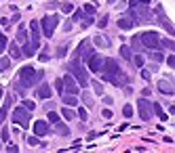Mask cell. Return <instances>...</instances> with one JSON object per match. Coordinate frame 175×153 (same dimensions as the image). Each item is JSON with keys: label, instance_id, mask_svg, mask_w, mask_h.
I'll list each match as a JSON object with an SVG mask.
<instances>
[{"label": "cell", "instance_id": "cell-1", "mask_svg": "<svg viewBox=\"0 0 175 153\" xmlns=\"http://www.w3.org/2000/svg\"><path fill=\"white\" fill-rule=\"evenodd\" d=\"M68 71L76 78L78 84H82V86H89V84H91V80H89V71L82 67V61H80L78 57H74V59L68 63Z\"/></svg>", "mask_w": 175, "mask_h": 153}, {"label": "cell", "instance_id": "cell-2", "mask_svg": "<svg viewBox=\"0 0 175 153\" xmlns=\"http://www.w3.org/2000/svg\"><path fill=\"white\" fill-rule=\"evenodd\" d=\"M42 78H44V71H36L34 67H30V65H25V67L19 69V82H23L28 88H32L36 82H40Z\"/></svg>", "mask_w": 175, "mask_h": 153}, {"label": "cell", "instance_id": "cell-3", "mask_svg": "<svg viewBox=\"0 0 175 153\" xmlns=\"http://www.w3.org/2000/svg\"><path fill=\"white\" fill-rule=\"evenodd\" d=\"M129 17H131V21H133L135 25L148 23V21L152 19V11L148 8V4H133L131 11H129Z\"/></svg>", "mask_w": 175, "mask_h": 153}, {"label": "cell", "instance_id": "cell-4", "mask_svg": "<svg viewBox=\"0 0 175 153\" xmlns=\"http://www.w3.org/2000/svg\"><path fill=\"white\" fill-rule=\"evenodd\" d=\"M139 40L148 50H161L162 48L161 36L156 34V32H144V34H139Z\"/></svg>", "mask_w": 175, "mask_h": 153}, {"label": "cell", "instance_id": "cell-5", "mask_svg": "<svg viewBox=\"0 0 175 153\" xmlns=\"http://www.w3.org/2000/svg\"><path fill=\"white\" fill-rule=\"evenodd\" d=\"M57 23H59V17H57V15H47V17L40 21L42 34L47 36V38H51V36L55 34V29H57Z\"/></svg>", "mask_w": 175, "mask_h": 153}, {"label": "cell", "instance_id": "cell-6", "mask_svg": "<svg viewBox=\"0 0 175 153\" xmlns=\"http://www.w3.org/2000/svg\"><path fill=\"white\" fill-rule=\"evenodd\" d=\"M13 122L15 124H19V128H30V111L21 105V107H15L13 109Z\"/></svg>", "mask_w": 175, "mask_h": 153}, {"label": "cell", "instance_id": "cell-7", "mask_svg": "<svg viewBox=\"0 0 175 153\" xmlns=\"http://www.w3.org/2000/svg\"><path fill=\"white\" fill-rule=\"evenodd\" d=\"M95 55V48H93V44H91V40H84V42H80V44H78V48H76V55L74 57H78V59H80V61H89V59H91V57Z\"/></svg>", "mask_w": 175, "mask_h": 153}, {"label": "cell", "instance_id": "cell-8", "mask_svg": "<svg viewBox=\"0 0 175 153\" xmlns=\"http://www.w3.org/2000/svg\"><path fill=\"white\" fill-rule=\"evenodd\" d=\"M137 111H139V118L144 120V122H148V120L152 118V103H150L146 97H141L139 101H137Z\"/></svg>", "mask_w": 175, "mask_h": 153}, {"label": "cell", "instance_id": "cell-9", "mask_svg": "<svg viewBox=\"0 0 175 153\" xmlns=\"http://www.w3.org/2000/svg\"><path fill=\"white\" fill-rule=\"evenodd\" d=\"M30 32H32V38H30V44H32V46H34L36 50L40 48V21H30Z\"/></svg>", "mask_w": 175, "mask_h": 153}, {"label": "cell", "instance_id": "cell-10", "mask_svg": "<svg viewBox=\"0 0 175 153\" xmlns=\"http://www.w3.org/2000/svg\"><path fill=\"white\" fill-rule=\"evenodd\" d=\"M63 88H65V90H68V94H78V82H76V78L72 76L70 71H68V74H65V76H63Z\"/></svg>", "mask_w": 175, "mask_h": 153}, {"label": "cell", "instance_id": "cell-11", "mask_svg": "<svg viewBox=\"0 0 175 153\" xmlns=\"http://www.w3.org/2000/svg\"><path fill=\"white\" fill-rule=\"evenodd\" d=\"M87 65H89V69L93 71V74H99V71L104 69V57H97L93 55L89 61H87Z\"/></svg>", "mask_w": 175, "mask_h": 153}, {"label": "cell", "instance_id": "cell-12", "mask_svg": "<svg viewBox=\"0 0 175 153\" xmlns=\"http://www.w3.org/2000/svg\"><path fill=\"white\" fill-rule=\"evenodd\" d=\"M101 71H105V74H116V71H120L118 61H116V59H112V57L104 59V69H101Z\"/></svg>", "mask_w": 175, "mask_h": 153}, {"label": "cell", "instance_id": "cell-13", "mask_svg": "<svg viewBox=\"0 0 175 153\" xmlns=\"http://www.w3.org/2000/svg\"><path fill=\"white\" fill-rule=\"evenodd\" d=\"M156 88H158V92H162V94H173V92H175L173 84L169 82V80H158Z\"/></svg>", "mask_w": 175, "mask_h": 153}, {"label": "cell", "instance_id": "cell-14", "mask_svg": "<svg viewBox=\"0 0 175 153\" xmlns=\"http://www.w3.org/2000/svg\"><path fill=\"white\" fill-rule=\"evenodd\" d=\"M34 134H38V136L49 134V124H47L44 120H38V122H34Z\"/></svg>", "mask_w": 175, "mask_h": 153}, {"label": "cell", "instance_id": "cell-15", "mask_svg": "<svg viewBox=\"0 0 175 153\" xmlns=\"http://www.w3.org/2000/svg\"><path fill=\"white\" fill-rule=\"evenodd\" d=\"M8 57H11L13 61L23 59V53H21V48L17 46V42H11V44H8Z\"/></svg>", "mask_w": 175, "mask_h": 153}, {"label": "cell", "instance_id": "cell-16", "mask_svg": "<svg viewBox=\"0 0 175 153\" xmlns=\"http://www.w3.org/2000/svg\"><path fill=\"white\" fill-rule=\"evenodd\" d=\"M91 40H93V44H95V46H99V48H108V46H110V40H108L105 36H101V34L93 36Z\"/></svg>", "mask_w": 175, "mask_h": 153}, {"label": "cell", "instance_id": "cell-17", "mask_svg": "<svg viewBox=\"0 0 175 153\" xmlns=\"http://www.w3.org/2000/svg\"><path fill=\"white\" fill-rule=\"evenodd\" d=\"M158 23H161V25H162L165 29H167V32H169L171 36L175 34V28H173V23H171V21H169L167 17H165V15H158Z\"/></svg>", "mask_w": 175, "mask_h": 153}, {"label": "cell", "instance_id": "cell-18", "mask_svg": "<svg viewBox=\"0 0 175 153\" xmlns=\"http://www.w3.org/2000/svg\"><path fill=\"white\" fill-rule=\"evenodd\" d=\"M11 97H7L4 99V103H2V107H0V124L4 122V118H7V113H8V109H11Z\"/></svg>", "mask_w": 175, "mask_h": 153}, {"label": "cell", "instance_id": "cell-19", "mask_svg": "<svg viewBox=\"0 0 175 153\" xmlns=\"http://www.w3.org/2000/svg\"><path fill=\"white\" fill-rule=\"evenodd\" d=\"M38 97L44 99V101H47V99H51V86H49V84L42 82L40 86H38Z\"/></svg>", "mask_w": 175, "mask_h": 153}, {"label": "cell", "instance_id": "cell-20", "mask_svg": "<svg viewBox=\"0 0 175 153\" xmlns=\"http://www.w3.org/2000/svg\"><path fill=\"white\" fill-rule=\"evenodd\" d=\"M61 99H63V103L68 105V107H76V103H78L76 94H68V92H63V94H61Z\"/></svg>", "mask_w": 175, "mask_h": 153}, {"label": "cell", "instance_id": "cell-21", "mask_svg": "<svg viewBox=\"0 0 175 153\" xmlns=\"http://www.w3.org/2000/svg\"><path fill=\"white\" fill-rule=\"evenodd\" d=\"M120 57H122V59H125V61H131V59H133V50H131V46H120Z\"/></svg>", "mask_w": 175, "mask_h": 153}, {"label": "cell", "instance_id": "cell-22", "mask_svg": "<svg viewBox=\"0 0 175 153\" xmlns=\"http://www.w3.org/2000/svg\"><path fill=\"white\" fill-rule=\"evenodd\" d=\"M55 132L61 134V136H70V128H68L65 124H61V122H57L55 124Z\"/></svg>", "mask_w": 175, "mask_h": 153}, {"label": "cell", "instance_id": "cell-23", "mask_svg": "<svg viewBox=\"0 0 175 153\" xmlns=\"http://www.w3.org/2000/svg\"><path fill=\"white\" fill-rule=\"evenodd\" d=\"M135 23L131 21V17H122V19H118V28L120 29H131Z\"/></svg>", "mask_w": 175, "mask_h": 153}, {"label": "cell", "instance_id": "cell-24", "mask_svg": "<svg viewBox=\"0 0 175 153\" xmlns=\"http://www.w3.org/2000/svg\"><path fill=\"white\" fill-rule=\"evenodd\" d=\"M131 50H146V46H144L141 40H139V36H133V38H131Z\"/></svg>", "mask_w": 175, "mask_h": 153}, {"label": "cell", "instance_id": "cell-25", "mask_svg": "<svg viewBox=\"0 0 175 153\" xmlns=\"http://www.w3.org/2000/svg\"><path fill=\"white\" fill-rule=\"evenodd\" d=\"M21 53H23V57H34L36 48L30 44V42H23V48H21Z\"/></svg>", "mask_w": 175, "mask_h": 153}, {"label": "cell", "instance_id": "cell-26", "mask_svg": "<svg viewBox=\"0 0 175 153\" xmlns=\"http://www.w3.org/2000/svg\"><path fill=\"white\" fill-rule=\"evenodd\" d=\"M59 8H61V13H65V15H72V13H74V4H72L70 0H65L63 4H59Z\"/></svg>", "mask_w": 175, "mask_h": 153}, {"label": "cell", "instance_id": "cell-27", "mask_svg": "<svg viewBox=\"0 0 175 153\" xmlns=\"http://www.w3.org/2000/svg\"><path fill=\"white\" fill-rule=\"evenodd\" d=\"M15 90L19 92L21 97H25V92H28L30 88H28V86H25V84H23V82H19V80H17V82H15Z\"/></svg>", "mask_w": 175, "mask_h": 153}, {"label": "cell", "instance_id": "cell-28", "mask_svg": "<svg viewBox=\"0 0 175 153\" xmlns=\"http://www.w3.org/2000/svg\"><path fill=\"white\" fill-rule=\"evenodd\" d=\"M17 38H19L21 44H23V42H28V34H25V28H23V25L17 28Z\"/></svg>", "mask_w": 175, "mask_h": 153}, {"label": "cell", "instance_id": "cell-29", "mask_svg": "<svg viewBox=\"0 0 175 153\" xmlns=\"http://www.w3.org/2000/svg\"><path fill=\"white\" fill-rule=\"evenodd\" d=\"M11 67V57H0V71H7Z\"/></svg>", "mask_w": 175, "mask_h": 153}, {"label": "cell", "instance_id": "cell-30", "mask_svg": "<svg viewBox=\"0 0 175 153\" xmlns=\"http://www.w3.org/2000/svg\"><path fill=\"white\" fill-rule=\"evenodd\" d=\"M152 107H154V113L158 115L161 120H167V113L162 111V105H158V103H152Z\"/></svg>", "mask_w": 175, "mask_h": 153}, {"label": "cell", "instance_id": "cell-31", "mask_svg": "<svg viewBox=\"0 0 175 153\" xmlns=\"http://www.w3.org/2000/svg\"><path fill=\"white\" fill-rule=\"evenodd\" d=\"M61 115H63V118H65V120H74V118H76V113L72 111V109H70V107H68V105H65V107H63V109H61Z\"/></svg>", "mask_w": 175, "mask_h": 153}, {"label": "cell", "instance_id": "cell-32", "mask_svg": "<svg viewBox=\"0 0 175 153\" xmlns=\"http://www.w3.org/2000/svg\"><path fill=\"white\" fill-rule=\"evenodd\" d=\"M80 21H82V23H80V25H82V29H87L89 25H93V23H95L91 15H82V19H80Z\"/></svg>", "mask_w": 175, "mask_h": 153}, {"label": "cell", "instance_id": "cell-33", "mask_svg": "<svg viewBox=\"0 0 175 153\" xmlns=\"http://www.w3.org/2000/svg\"><path fill=\"white\" fill-rule=\"evenodd\" d=\"M47 120H49L51 124H57V122H59V115H57L53 109H49V111H47Z\"/></svg>", "mask_w": 175, "mask_h": 153}, {"label": "cell", "instance_id": "cell-34", "mask_svg": "<svg viewBox=\"0 0 175 153\" xmlns=\"http://www.w3.org/2000/svg\"><path fill=\"white\" fill-rule=\"evenodd\" d=\"M82 101H84V105H87V107H93V97L89 94V90L82 92Z\"/></svg>", "mask_w": 175, "mask_h": 153}, {"label": "cell", "instance_id": "cell-35", "mask_svg": "<svg viewBox=\"0 0 175 153\" xmlns=\"http://www.w3.org/2000/svg\"><path fill=\"white\" fill-rule=\"evenodd\" d=\"M28 145L30 147H36V145H40V140H38V134H32V136H28Z\"/></svg>", "mask_w": 175, "mask_h": 153}, {"label": "cell", "instance_id": "cell-36", "mask_svg": "<svg viewBox=\"0 0 175 153\" xmlns=\"http://www.w3.org/2000/svg\"><path fill=\"white\" fill-rule=\"evenodd\" d=\"M122 115H125V118H131V115H133V105H125V107H122Z\"/></svg>", "mask_w": 175, "mask_h": 153}, {"label": "cell", "instance_id": "cell-37", "mask_svg": "<svg viewBox=\"0 0 175 153\" xmlns=\"http://www.w3.org/2000/svg\"><path fill=\"white\" fill-rule=\"evenodd\" d=\"M161 42H162V48L175 50V42H173V40H169V38H167V40H161Z\"/></svg>", "mask_w": 175, "mask_h": 153}, {"label": "cell", "instance_id": "cell-38", "mask_svg": "<svg viewBox=\"0 0 175 153\" xmlns=\"http://www.w3.org/2000/svg\"><path fill=\"white\" fill-rule=\"evenodd\" d=\"M91 86H93V90L97 92V94H104V86H101L97 80H95V82H91Z\"/></svg>", "mask_w": 175, "mask_h": 153}, {"label": "cell", "instance_id": "cell-39", "mask_svg": "<svg viewBox=\"0 0 175 153\" xmlns=\"http://www.w3.org/2000/svg\"><path fill=\"white\" fill-rule=\"evenodd\" d=\"M152 59H154L156 63H161V61H165V55H162L161 50H154V53H152Z\"/></svg>", "mask_w": 175, "mask_h": 153}, {"label": "cell", "instance_id": "cell-40", "mask_svg": "<svg viewBox=\"0 0 175 153\" xmlns=\"http://www.w3.org/2000/svg\"><path fill=\"white\" fill-rule=\"evenodd\" d=\"M55 90L59 92V94L65 92V88H63V80H55Z\"/></svg>", "mask_w": 175, "mask_h": 153}, {"label": "cell", "instance_id": "cell-41", "mask_svg": "<svg viewBox=\"0 0 175 153\" xmlns=\"http://www.w3.org/2000/svg\"><path fill=\"white\" fill-rule=\"evenodd\" d=\"M78 118L82 120V122H87V120H89V113H87V109H84V107H80V109H78Z\"/></svg>", "mask_w": 175, "mask_h": 153}, {"label": "cell", "instance_id": "cell-42", "mask_svg": "<svg viewBox=\"0 0 175 153\" xmlns=\"http://www.w3.org/2000/svg\"><path fill=\"white\" fill-rule=\"evenodd\" d=\"M108 21H110V17H108V15H104V17H101V19L97 21V25H99V29H104L105 25H108Z\"/></svg>", "mask_w": 175, "mask_h": 153}, {"label": "cell", "instance_id": "cell-43", "mask_svg": "<svg viewBox=\"0 0 175 153\" xmlns=\"http://www.w3.org/2000/svg\"><path fill=\"white\" fill-rule=\"evenodd\" d=\"M135 63V67H144V57L141 55H135V59H131Z\"/></svg>", "mask_w": 175, "mask_h": 153}, {"label": "cell", "instance_id": "cell-44", "mask_svg": "<svg viewBox=\"0 0 175 153\" xmlns=\"http://www.w3.org/2000/svg\"><path fill=\"white\" fill-rule=\"evenodd\" d=\"M82 11H80V8H74V13H72V19L74 21H78V19H82Z\"/></svg>", "mask_w": 175, "mask_h": 153}, {"label": "cell", "instance_id": "cell-45", "mask_svg": "<svg viewBox=\"0 0 175 153\" xmlns=\"http://www.w3.org/2000/svg\"><path fill=\"white\" fill-rule=\"evenodd\" d=\"M7 46H8V42H7V38H4V36L0 34V55H2V50L7 48Z\"/></svg>", "mask_w": 175, "mask_h": 153}, {"label": "cell", "instance_id": "cell-46", "mask_svg": "<svg viewBox=\"0 0 175 153\" xmlns=\"http://www.w3.org/2000/svg\"><path fill=\"white\" fill-rule=\"evenodd\" d=\"M23 107H25V109H28L30 113H32V111H34V109H36V105L32 103V101H23Z\"/></svg>", "mask_w": 175, "mask_h": 153}, {"label": "cell", "instance_id": "cell-47", "mask_svg": "<svg viewBox=\"0 0 175 153\" xmlns=\"http://www.w3.org/2000/svg\"><path fill=\"white\" fill-rule=\"evenodd\" d=\"M95 13V4H84V15H93Z\"/></svg>", "mask_w": 175, "mask_h": 153}, {"label": "cell", "instance_id": "cell-48", "mask_svg": "<svg viewBox=\"0 0 175 153\" xmlns=\"http://www.w3.org/2000/svg\"><path fill=\"white\" fill-rule=\"evenodd\" d=\"M0 139H2V140H8V128H7V126L0 130Z\"/></svg>", "mask_w": 175, "mask_h": 153}, {"label": "cell", "instance_id": "cell-49", "mask_svg": "<svg viewBox=\"0 0 175 153\" xmlns=\"http://www.w3.org/2000/svg\"><path fill=\"white\" fill-rule=\"evenodd\" d=\"M7 151L8 153H19V147L17 145H7Z\"/></svg>", "mask_w": 175, "mask_h": 153}, {"label": "cell", "instance_id": "cell-50", "mask_svg": "<svg viewBox=\"0 0 175 153\" xmlns=\"http://www.w3.org/2000/svg\"><path fill=\"white\" fill-rule=\"evenodd\" d=\"M38 59H40L42 63H47V61H51V57L47 55V53H40V57H38Z\"/></svg>", "mask_w": 175, "mask_h": 153}, {"label": "cell", "instance_id": "cell-51", "mask_svg": "<svg viewBox=\"0 0 175 153\" xmlns=\"http://www.w3.org/2000/svg\"><path fill=\"white\" fill-rule=\"evenodd\" d=\"M101 115H104L105 120H110V118H112V111H110V109H104V111H101Z\"/></svg>", "mask_w": 175, "mask_h": 153}, {"label": "cell", "instance_id": "cell-52", "mask_svg": "<svg viewBox=\"0 0 175 153\" xmlns=\"http://www.w3.org/2000/svg\"><path fill=\"white\" fill-rule=\"evenodd\" d=\"M65 50H68V46H59V50H57V57H63V55H65Z\"/></svg>", "mask_w": 175, "mask_h": 153}, {"label": "cell", "instance_id": "cell-53", "mask_svg": "<svg viewBox=\"0 0 175 153\" xmlns=\"http://www.w3.org/2000/svg\"><path fill=\"white\" fill-rule=\"evenodd\" d=\"M150 74H152V71H148V69H141V78H144V80H150Z\"/></svg>", "mask_w": 175, "mask_h": 153}, {"label": "cell", "instance_id": "cell-54", "mask_svg": "<svg viewBox=\"0 0 175 153\" xmlns=\"http://www.w3.org/2000/svg\"><path fill=\"white\" fill-rule=\"evenodd\" d=\"M167 65L169 67H175V57H167Z\"/></svg>", "mask_w": 175, "mask_h": 153}, {"label": "cell", "instance_id": "cell-55", "mask_svg": "<svg viewBox=\"0 0 175 153\" xmlns=\"http://www.w3.org/2000/svg\"><path fill=\"white\" fill-rule=\"evenodd\" d=\"M125 94H127V97H131V94H133V88H131L129 84H127V86H125Z\"/></svg>", "mask_w": 175, "mask_h": 153}, {"label": "cell", "instance_id": "cell-56", "mask_svg": "<svg viewBox=\"0 0 175 153\" xmlns=\"http://www.w3.org/2000/svg\"><path fill=\"white\" fill-rule=\"evenodd\" d=\"M8 21H11V23H17V21H19V13H15V15H13V17H11Z\"/></svg>", "mask_w": 175, "mask_h": 153}, {"label": "cell", "instance_id": "cell-57", "mask_svg": "<svg viewBox=\"0 0 175 153\" xmlns=\"http://www.w3.org/2000/svg\"><path fill=\"white\" fill-rule=\"evenodd\" d=\"M141 94H144V97H150V94H152V90H150V88H144V90H141Z\"/></svg>", "mask_w": 175, "mask_h": 153}, {"label": "cell", "instance_id": "cell-58", "mask_svg": "<svg viewBox=\"0 0 175 153\" xmlns=\"http://www.w3.org/2000/svg\"><path fill=\"white\" fill-rule=\"evenodd\" d=\"M49 8L51 11H55V8H59V4H57V2H49Z\"/></svg>", "mask_w": 175, "mask_h": 153}, {"label": "cell", "instance_id": "cell-59", "mask_svg": "<svg viewBox=\"0 0 175 153\" xmlns=\"http://www.w3.org/2000/svg\"><path fill=\"white\" fill-rule=\"evenodd\" d=\"M0 23H2L4 28H8V25H11V21H8V19H0Z\"/></svg>", "mask_w": 175, "mask_h": 153}, {"label": "cell", "instance_id": "cell-60", "mask_svg": "<svg viewBox=\"0 0 175 153\" xmlns=\"http://www.w3.org/2000/svg\"><path fill=\"white\" fill-rule=\"evenodd\" d=\"M2 97H4V90H2V88H0V101H2Z\"/></svg>", "mask_w": 175, "mask_h": 153}, {"label": "cell", "instance_id": "cell-61", "mask_svg": "<svg viewBox=\"0 0 175 153\" xmlns=\"http://www.w3.org/2000/svg\"><path fill=\"white\" fill-rule=\"evenodd\" d=\"M171 82H173V88H175V76H173V78H171Z\"/></svg>", "mask_w": 175, "mask_h": 153}, {"label": "cell", "instance_id": "cell-62", "mask_svg": "<svg viewBox=\"0 0 175 153\" xmlns=\"http://www.w3.org/2000/svg\"><path fill=\"white\" fill-rule=\"evenodd\" d=\"M0 149H2V139H0Z\"/></svg>", "mask_w": 175, "mask_h": 153}]
</instances>
